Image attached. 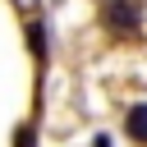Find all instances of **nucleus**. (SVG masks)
<instances>
[{"label": "nucleus", "instance_id": "1", "mask_svg": "<svg viewBox=\"0 0 147 147\" xmlns=\"http://www.w3.org/2000/svg\"><path fill=\"white\" fill-rule=\"evenodd\" d=\"M138 18H142V0H106V5H101V23H106V32H115V37L138 32Z\"/></svg>", "mask_w": 147, "mask_h": 147}, {"label": "nucleus", "instance_id": "2", "mask_svg": "<svg viewBox=\"0 0 147 147\" xmlns=\"http://www.w3.org/2000/svg\"><path fill=\"white\" fill-rule=\"evenodd\" d=\"M124 133H129L133 142H142V147H147V101L129 106V115H124Z\"/></svg>", "mask_w": 147, "mask_h": 147}, {"label": "nucleus", "instance_id": "3", "mask_svg": "<svg viewBox=\"0 0 147 147\" xmlns=\"http://www.w3.org/2000/svg\"><path fill=\"white\" fill-rule=\"evenodd\" d=\"M18 147H32V129H23V133H18Z\"/></svg>", "mask_w": 147, "mask_h": 147}, {"label": "nucleus", "instance_id": "4", "mask_svg": "<svg viewBox=\"0 0 147 147\" xmlns=\"http://www.w3.org/2000/svg\"><path fill=\"white\" fill-rule=\"evenodd\" d=\"M96 147H110V138H96Z\"/></svg>", "mask_w": 147, "mask_h": 147}]
</instances>
